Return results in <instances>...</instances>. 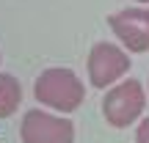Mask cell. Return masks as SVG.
<instances>
[{"label":"cell","mask_w":149,"mask_h":143,"mask_svg":"<svg viewBox=\"0 0 149 143\" xmlns=\"http://www.w3.org/2000/svg\"><path fill=\"white\" fill-rule=\"evenodd\" d=\"M33 96L39 105L50 107L53 113L69 116L86 102V85L80 74L66 66H50L36 77L33 83Z\"/></svg>","instance_id":"obj_1"},{"label":"cell","mask_w":149,"mask_h":143,"mask_svg":"<svg viewBox=\"0 0 149 143\" xmlns=\"http://www.w3.org/2000/svg\"><path fill=\"white\" fill-rule=\"evenodd\" d=\"M146 88L135 77H122L102 96V116L113 129H127L146 110Z\"/></svg>","instance_id":"obj_2"},{"label":"cell","mask_w":149,"mask_h":143,"mask_svg":"<svg viewBox=\"0 0 149 143\" xmlns=\"http://www.w3.org/2000/svg\"><path fill=\"white\" fill-rule=\"evenodd\" d=\"M130 66V53L122 47V44L113 41H97L91 47L88 58H86V74H88V83L94 88L105 91L111 88L113 83H119L122 77H127Z\"/></svg>","instance_id":"obj_3"},{"label":"cell","mask_w":149,"mask_h":143,"mask_svg":"<svg viewBox=\"0 0 149 143\" xmlns=\"http://www.w3.org/2000/svg\"><path fill=\"white\" fill-rule=\"evenodd\" d=\"M22 143H74V124L64 113L53 110H28L19 121Z\"/></svg>","instance_id":"obj_4"},{"label":"cell","mask_w":149,"mask_h":143,"mask_svg":"<svg viewBox=\"0 0 149 143\" xmlns=\"http://www.w3.org/2000/svg\"><path fill=\"white\" fill-rule=\"evenodd\" d=\"M108 28L127 53H149V8L130 6L108 17Z\"/></svg>","instance_id":"obj_5"},{"label":"cell","mask_w":149,"mask_h":143,"mask_svg":"<svg viewBox=\"0 0 149 143\" xmlns=\"http://www.w3.org/2000/svg\"><path fill=\"white\" fill-rule=\"evenodd\" d=\"M22 105V85L14 74L0 72V118H11Z\"/></svg>","instance_id":"obj_6"},{"label":"cell","mask_w":149,"mask_h":143,"mask_svg":"<svg viewBox=\"0 0 149 143\" xmlns=\"http://www.w3.org/2000/svg\"><path fill=\"white\" fill-rule=\"evenodd\" d=\"M135 124V143H149V116H141Z\"/></svg>","instance_id":"obj_7"},{"label":"cell","mask_w":149,"mask_h":143,"mask_svg":"<svg viewBox=\"0 0 149 143\" xmlns=\"http://www.w3.org/2000/svg\"><path fill=\"white\" fill-rule=\"evenodd\" d=\"M135 3H138V6H149V0H135Z\"/></svg>","instance_id":"obj_8"},{"label":"cell","mask_w":149,"mask_h":143,"mask_svg":"<svg viewBox=\"0 0 149 143\" xmlns=\"http://www.w3.org/2000/svg\"><path fill=\"white\" fill-rule=\"evenodd\" d=\"M0 58H3V55H0Z\"/></svg>","instance_id":"obj_9"}]
</instances>
